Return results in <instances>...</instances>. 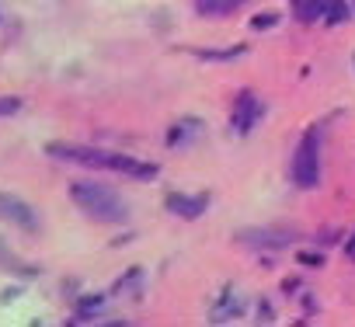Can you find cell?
<instances>
[{
  "label": "cell",
  "instance_id": "cell-1",
  "mask_svg": "<svg viewBox=\"0 0 355 327\" xmlns=\"http://www.w3.org/2000/svg\"><path fill=\"white\" fill-rule=\"evenodd\" d=\"M70 199L77 202L80 213H87L98 223H125V216H129L122 195H115L112 188H105L98 182H77V185H70Z\"/></svg>",
  "mask_w": 355,
  "mask_h": 327
},
{
  "label": "cell",
  "instance_id": "cell-2",
  "mask_svg": "<svg viewBox=\"0 0 355 327\" xmlns=\"http://www.w3.org/2000/svg\"><path fill=\"white\" fill-rule=\"evenodd\" d=\"M293 182L300 188H317L320 182V132L317 129H310L293 153Z\"/></svg>",
  "mask_w": 355,
  "mask_h": 327
},
{
  "label": "cell",
  "instance_id": "cell-3",
  "mask_svg": "<svg viewBox=\"0 0 355 327\" xmlns=\"http://www.w3.org/2000/svg\"><path fill=\"white\" fill-rule=\"evenodd\" d=\"M101 171H119V175H129V178H139V182H153V178L160 175L157 164H150V160H132V157L112 153V150H105V168H101Z\"/></svg>",
  "mask_w": 355,
  "mask_h": 327
},
{
  "label": "cell",
  "instance_id": "cell-4",
  "mask_svg": "<svg viewBox=\"0 0 355 327\" xmlns=\"http://www.w3.org/2000/svg\"><path fill=\"white\" fill-rule=\"evenodd\" d=\"M167 209L171 213H178V216H185V220H196V216H202L206 213V195H167Z\"/></svg>",
  "mask_w": 355,
  "mask_h": 327
},
{
  "label": "cell",
  "instance_id": "cell-5",
  "mask_svg": "<svg viewBox=\"0 0 355 327\" xmlns=\"http://www.w3.org/2000/svg\"><path fill=\"white\" fill-rule=\"evenodd\" d=\"M254 115H258V98L251 91H244L237 98V105H234V129L237 132H248L254 125Z\"/></svg>",
  "mask_w": 355,
  "mask_h": 327
},
{
  "label": "cell",
  "instance_id": "cell-6",
  "mask_svg": "<svg viewBox=\"0 0 355 327\" xmlns=\"http://www.w3.org/2000/svg\"><path fill=\"white\" fill-rule=\"evenodd\" d=\"M0 216H8V220H15L21 227H35V213L15 195H0Z\"/></svg>",
  "mask_w": 355,
  "mask_h": 327
},
{
  "label": "cell",
  "instance_id": "cell-7",
  "mask_svg": "<svg viewBox=\"0 0 355 327\" xmlns=\"http://www.w3.org/2000/svg\"><path fill=\"white\" fill-rule=\"evenodd\" d=\"M241 240L258 244V247H282V244H289L293 237H289V233H268V230H248Z\"/></svg>",
  "mask_w": 355,
  "mask_h": 327
},
{
  "label": "cell",
  "instance_id": "cell-8",
  "mask_svg": "<svg viewBox=\"0 0 355 327\" xmlns=\"http://www.w3.org/2000/svg\"><path fill=\"white\" fill-rule=\"evenodd\" d=\"M327 11V0H296V18L300 21H317Z\"/></svg>",
  "mask_w": 355,
  "mask_h": 327
},
{
  "label": "cell",
  "instance_id": "cell-9",
  "mask_svg": "<svg viewBox=\"0 0 355 327\" xmlns=\"http://www.w3.org/2000/svg\"><path fill=\"white\" fill-rule=\"evenodd\" d=\"M348 18V4L345 0H327V21L334 25V21H345Z\"/></svg>",
  "mask_w": 355,
  "mask_h": 327
},
{
  "label": "cell",
  "instance_id": "cell-10",
  "mask_svg": "<svg viewBox=\"0 0 355 327\" xmlns=\"http://www.w3.org/2000/svg\"><path fill=\"white\" fill-rule=\"evenodd\" d=\"M196 8L202 15H223V0H196Z\"/></svg>",
  "mask_w": 355,
  "mask_h": 327
},
{
  "label": "cell",
  "instance_id": "cell-11",
  "mask_svg": "<svg viewBox=\"0 0 355 327\" xmlns=\"http://www.w3.org/2000/svg\"><path fill=\"white\" fill-rule=\"evenodd\" d=\"M244 49H227V53H199V60H237Z\"/></svg>",
  "mask_w": 355,
  "mask_h": 327
},
{
  "label": "cell",
  "instance_id": "cell-12",
  "mask_svg": "<svg viewBox=\"0 0 355 327\" xmlns=\"http://www.w3.org/2000/svg\"><path fill=\"white\" fill-rule=\"evenodd\" d=\"M275 21H279V15H261V18H254V21H251V28H272Z\"/></svg>",
  "mask_w": 355,
  "mask_h": 327
},
{
  "label": "cell",
  "instance_id": "cell-13",
  "mask_svg": "<svg viewBox=\"0 0 355 327\" xmlns=\"http://www.w3.org/2000/svg\"><path fill=\"white\" fill-rule=\"evenodd\" d=\"M21 105L15 101V98H0V115H15Z\"/></svg>",
  "mask_w": 355,
  "mask_h": 327
},
{
  "label": "cell",
  "instance_id": "cell-14",
  "mask_svg": "<svg viewBox=\"0 0 355 327\" xmlns=\"http://www.w3.org/2000/svg\"><path fill=\"white\" fill-rule=\"evenodd\" d=\"M241 4H248V0H223V15H230V11H237Z\"/></svg>",
  "mask_w": 355,
  "mask_h": 327
},
{
  "label": "cell",
  "instance_id": "cell-15",
  "mask_svg": "<svg viewBox=\"0 0 355 327\" xmlns=\"http://www.w3.org/2000/svg\"><path fill=\"white\" fill-rule=\"evenodd\" d=\"M303 265H320V254H300Z\"/></svg>",
  "mask_w": 355,
  "mask_h": 327
},
{
  "label": "cell",
  "instance_id": "cell-16",
  "mask_svg": "<svg viewBox=\"0 0 355 327\" xmlns=\"http://www.w3.org/2000/svg\"><path fill=\"white\" fill-rule=\"evenodd\" d=\"M348 258H352V261H355V240H352V244H348Z\"/></svg>",
  "mask_w": 355,
  "mask_h": 327
}]
</instances>
